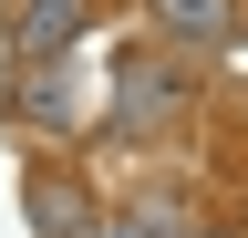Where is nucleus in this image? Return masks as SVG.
<instances>
[{"instance_id":"obj_1","label":"nucleus","mask_w":248,"mask_h":238,"mask_svg":"<svg viewBox=\"0 0 248 238\" xmlns=\"http://www.w3.org/2000/svg\"><path fill=\"white\" fill-rule=\"evenodd\" d=\"M73 32H83V0H11V52L21 63H52Z\"/></svg>"},{"instance_id":"obj_2","label":"nucleus","mask_w":248,"mask_h":238,"mask_svg":"<svg viewBox=\"0 0 248 238\" xmlns=\"http://www.w3.org/2000/svg\"><path fill=\"white\" fill-rule=\"evenodd\" d=\"M155 21H166L186 52H217V42H238V0H155Z\"/></svg>"}]
</instances>
